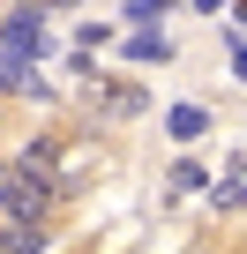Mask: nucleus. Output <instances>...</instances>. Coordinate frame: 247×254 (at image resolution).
I'll return each instance as SVG.
<instances>
[{
  "instance_id": "f257e3e1",
  "label": "nucleus",
  "mask_w": 247,
  "mask_h": 254,
  "mask_svg": "<svg viewBox=\"0 0 247 254\" xmlns=\"http://www.w3.org/2000/svg\"><path fill=\"white\" fill-rule=\"evenodd\" d=\"M0 60H45V8L38 0L0 23Z\"/></svg>"
},
{
  "instance_id": "f03ea898",
  "label": "nucleus",
  "mask_w": 247,
  "mask_h": 254,
  "mask_svg": "<svg viewBox=\"0 0 247 254\" xmlns=\"http://www.w3.org/2000/svg\"><path fill=\"white\" fill-rule=\"evenodd\" d=\"M0 254H45V224H30V217H0Z\"/></svg>"
},
{
  "instance_id": "7ed1b4c3",
  "label": "nucleus",
  "mask_w": 247,
  "mask_h": 254,
  "mask_svg": "<svg viewBox=\"0 0 247 254\" xmlns=\"http://www.w3.org/2000/svg\"><path fill=\"white\" fill-rule=\"evenodd\" d=\"M128 60H172V38H165L158 23H143V30L128 38Z\"/></svg>"
},
{
  "instance_id": "20e7f679",
  "label": "nucleus",
  "mask_w": 247,
  "mask_h": 254,
  "mask_svg": "<svg viewBox=\"0 0 247 254\" xmlns=\"http://www.w3.org/2000/svg\"><path fill=\"white\" fill-rule=\"evenodd\" d=\"M165 127H172L180 142H195L202 127H210V112H202V105H172V112H165Z\"/></svg>"
},
{
  "instance_id": "39448f33",
  "label": "nucleus",
  "mask_w": 247,
  "mask_h": 254,
  "mask_svg": "<svg viewBox=\"0 0 247 254\" xmlns=\"http://www.w3.org/2000/svg\"><path fill=\"white\" fill-rule=\"evenodd\" d=\"M105 112H120V120H128V112H143V90H135V82H120V90L105 97Z\"/></svg>"
},
{
  "instance_id": "423d86ee",
  "label": "nucleus",
  "mask_w": 247,
  "mask_h": 254,
  "mask_svg": "<svg viewBox=\"0 0 247 254\" xmlns=\"http://www.w3.org/2000/svg\"><path fill=\"white\" fill-rule=\"evenodd\" d=\"M120 8H128L135 23H165V8H172V0H120Z\"/></svg>"
},
{
  "instance_id": "0eeeda50",
  "label": "nucleus",
  "mask_w": 247,
  "mask_h": 254,
  "mask_svg": "<svg viewBox=\"0 0 247 254\" xmlns=\"http://www.w3.org/2000/svg\"><path fill=\"white\" fill-rule=\"evenodd\" d=\"M8 187H15V180H8V172H0V217H8Z\"/></svg>"
},
{
  "instance_id": "6e6552de",
  "label": "nucleus",
  "mask_w": 247,
  "mask_h": 254,
  "mask_svg": "<svg viewBox=\"0 0 247 254\" xmlns=\"http://www.w3.org/2000/svg\"><path fill=\"white\" fill-rule=\"evenodd\" d=\"M232 67H240V75H247V45H232Z\"/></svg>"
},
{
  "instance_id": "1a4fd4ad",
  "label": "nucleus",
  "mask_w": 247,
  "mask_h": 254,
  "mask_svg": "<svg viewBox=\"0 0 247 254\" xmlns=\"http://www.w3.org/2000/svg\"><path fill=\"white\" fill-rule=\"evenodd\" d=\"M195 8H210V15H217V8H225V0H195Z\"/></svg>"
}]
</instances>
